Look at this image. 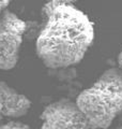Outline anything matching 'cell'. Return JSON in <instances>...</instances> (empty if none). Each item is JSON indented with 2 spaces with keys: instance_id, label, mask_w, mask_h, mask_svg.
<instances>
[{
  "instance_id": "6da1fadb",
  "label": "cell",
  "mask_w": 122,
  "mask_h": 129,
  "mask_svg": "<svg viewBox=\"0 0 122 129\" xmlns=\"http://www.w3.org/2000/svg\"><path fill=\"white\" fill-rule=\"evenodd\" d=\"M45 24L38 36V57L49 69H66L83 60L94 40L90 18L72 3L49 0L44 7Z\"/></svg>"
},
{
  "instance_id": "7a4b0ae2",
  "label": "cell",
  "mask_w": 122,
  "mask_h": 129,
  "mask_svg": "<svg viewBox=\"0 0 122 129\" xmlns=\"http://www.w3.org/2000/svg\"><path fill=\"white\" fill-rule=\"evenodd\" d=\"M75 102L95 128H108L122 113V70H106L77 96Z\"/></svg>"
},
{
  "instance_id": "3957f363",
  "label": "cell",
  "mask_w": 122,
  "mask_h": 129,
  "mask_svg": "<svg viewBox=\"0 0 122 129\" xmlns=\"http://www.w3.org/2000/svg\"><path fill=\"white\" fill-rule=\"evenodd\" d=\"M26 23L9 10L0 14V70H11L19 59Z\"/></svg>"
},
{
  "instance_id": "277c9868",
  "label": "cell",
  "mask_w": 122,
  "mask_h": 129,
  "mask_svg": "<svg viewBox=\"0 0 122 129\" xmlns=\"http://www.w3.org/2000/svg\"><path fill=\"white\" fill-rule=\"evenodd\" d=\"M41 129H97L84 115L76 102L62 98L44 108Z\"/></svg>"
},
{
  "instance_id": "5b68a950",
  "label": "cell",
  "mask_w": 122,
  "mask_h": 129,
  "mask_svg": "<svg viewBox=\"0 0 122 129\" xmlns=\"http://www.w3.org/2000/svg\"><path fill=\"white\" fill-rule=\"evenodd\" d=\"M31 101L25 95L0 81V116L20 117L28 113Z\"/></svg>"
},
{
  "instance_id": "8992f818",
  "label": "cell",
  "mask_w": 122,
  "mask_h": 129,
  "mask_svg": "<svg viewBox=\"0 0 122 129\" xmlns=\"http://www.w3.org/2000/svg\"><path fill=\"white\" fill-rule=\"evenodd\" d=\"M0 129H31L28 125L20 122H9L7 124L0 125Z\"/></svg>"
},
{
  "instance_id": "52a82bcc",
  "label": "cell",
  "mask_w": 122,
  "mask_h": 129,
  "mask_svg": "<svg viewBox=\"0 0 122 129\" xmlns=\"http://www.w3.org/2000/svg\"><path fill=\"white\" fill-rule=\"evenodd\" d=\"M11 0H0V14L7 9V7L9 6Z\"/></svg>"
},
{
  "instance_id": "ba28073f",
  "label": "cell",
  "mask_w": 122,
  "mask_h": 129,
  "mask_svg": "<svg viewBox=\"0 0 122 129\" xmlns=\"http://www.w3.org/2000/svg\"><path fill=\"white\" fill-rule=\"evenodd\" d=\"M118 63H119V66H120V69L122 70V50L120 51L119 55H118Z\"/></svg>"
},
{
  "instance_id": "9c48e42d",
  "label": "cell",
  "mask_w": 122,
  "mask_h": 129,
  "mask_svg": "<svg viewBox=\"0 0 122 129\" xmlns=\"http://www.w3.org/2000/svg\"><path fill=\"white\" fill-rule=\"evenodd\" d=\"M52 1H58V2H64V3H73L77 0H52Z\"/></svg>"
},
{
  "instance_id": "30bf717a",
  "label": "cell",
  "mask_w": 122,
  "mask_h": 129,
  "mask_svg": "<svg viewBox=\"0 0 122 129\" xmlns=\"http://www.w3.org/2000/svg\"><path fill=\"white\" fill-rule=\"evenodd\" d=\"M115 129H122V116H121V118L119 120V123H118V126Z\"/></svg>"
}]
</instances>
